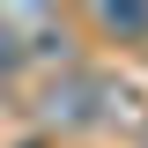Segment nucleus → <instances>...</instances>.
<instances>
[{
    "instance_id": "f257e3e1",
    "label": "nucleus",
    "mask_w": 148,
    "mask_h": 148,
    "mask_svg": "<svg viewBox=\"0 0 148 148\" xmlns=\"http://www.w3.org/2000/svg\"><path fill=\"white\" fill-rule=\"evenodd\" d=\"M96 96H104V82H96V74H82V67H67L52 89H45V104H37V126H45V133L104 126V104H96Z\"/></svg>"
},
{
    "instance_id": "f03ea898",
    "label": "nucleus",
    "mask_w": 148,
    "mask_h": 148,
    "mask_svg": "<svg viewBox=\"0 0 148 148\" xmlns=\"http://www.w3.org/2000/svg\"><path fill=\"white\" fill-rule=\"evenodd\" d=\"M89 30H104V37H141L148 45V8H89Z\"/></svg>"
},
{
    "instance_id": "7ed1b4c3",
    "label": "nucleus",
    "mask_w": 148,
    "mask_h": 148,
    "mask_svg": "<svg viewBox=\"0 0 148 148\" xmlns=\"http://www.w3.org/2000/svg\"><path fill=\"white\" fill-rule=\"evenodd\" d=\"M22 67H30V59H22V37H15V22L0 15V89H8V82H15Z\"/></svg>"
}]
</instances>
